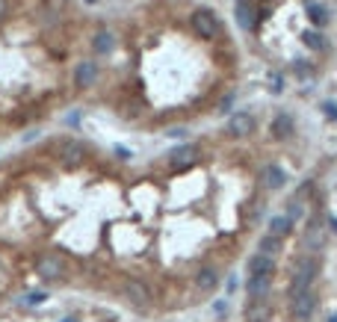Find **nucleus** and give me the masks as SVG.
<instances>
[{
	"instance_id": "obj_27",
	"label": "nucleus",
	"mask_w": 337,
	"mask_h": 322,
	"mask_svg": "<svg viewBox=\"0 0 337 322\" xmlns=\"http://www.w3.org/2000/svg\"><path fill=\"white\" fill-rule=\"evenodd\" d=\"M329 222H332V231H337V219H335V216H332V219H329Z\"/></svg>"
},
{
	"instance_id": "obj_6",
	"label": "nucleus",
	"mask_w": 337,
	"mask_h": 322,
	"mask_svg": "<svg viewBox=\"0 0 337 322\" xmlns=\"http://www.w3.org/2000/svg\"><path fill=\"white\" fill-rule=\"evenodd\" d=\"M228 130H231V136H249V133L255 130V118H252L249 112H234Z\"/></svg>"
},
{
	"instance_id": "obj_8",
	"label": "nucleus",
	"mask_w": 337,
	"mask_h": 322,
	"mask_svg": "<svg viewBox=\"0 0 337 322\" xmlns=\"http://www.w3.org/2000/svg\"><path fill=\"white\" fill-rule=\"evenodd\" d=\"M36 272H38L41 278H59V275H62V260H59V257H41V260L36 263Z\"/></svg>"
},
{
	"instance_id": "obj_24",
	"label": "nucleus",
	"mask_w": 337,
	"mask_h": 322,
	"mask_svg": "<svg viewBox=\"0 0 337 322\" xmlns=\"http://www.w3.org/2000/svg\"><path fill=\"white\" fill-rule=\"evenodd\" d=\"M9 15V0H0V21Z\"/></svg>"
},
{
	"instance_id": "obj_29",
	"label": "nucleus",
	"mask_w": 337,
	"mask_h": 322,
	"mask_svg": "<svg viewBox=\"0 0 337 322\" xmlns=\"http://www.w3.org/2000/svg\"><path fill=\"white\" fill-rule=\"evenodd\" d=\"M86 3H98V0H86Z\"/></svg>"
},
{
	"instance_id": "obj_28",
	"label": "nucleus",
	"mask_w": 337,
	"mask_h": 322,
	"mask_svg": "<svg viewBox=\"0 0 337 322\" xmlns=\"http://www.w3.org/2000/svg\"><path fill=\"white\" fill-rule=\"evenodd\" d=\"M62 322H77V320H62Z\"/></svg>"
},
{
	"instance_id": "obj_25",
	"label": "nucleus",
	"mask_w": 337,
	"mask_h": 322,
	"mask_svg": "<svg viewBox=\"0 0 337 322\" xmlns=\"http://www.w3.org/2000/svg\"><path fill=\"white\" fill-rule=\"evenodd\" d=\"M115 154H118V157H121V160H130V151H127V148H121V145H118V148H115Z\"/></svg>"
},
{
	"instance_id": "obj_1",
	"label": "nucleus",
	"mask_w": 337,
	"mask_h": 322,
	"mask_svg": "<svg viewBox=\"0 0 337 322\" xmlns=\"http://www.w3.org/2000/svg\"><path fill=\"white\" fill-rule=\"evenodd\" d=\"M314 275H317V260H314V257L299 260V263H296V272H293V281H290V296H299V293L311 290Z\"/></svg>"
},
{
	"instance_id": "obj_13",
	"label": "nucleus",
	"mask_w": 337,
	"mask_h": 322,
	"mask_svg": "<svg viewBox=\"0 0 337 322\" xmlns=\"http://www.w3.org/2000/svg\"><path fill=\"white\" fill-rule=\"evenodd\" d=\"M290 228H293V219L290 216H272V222H269V234L278 237V240H284L290 234Z\"/></svg>"
},
{
	"instance_id": "obj_14",
	"label": "nucleus",
	"mask_w": 337,
	"mask_h": 322,
	"mask_svg": "<svg viewBox=\"0 0 337 322\" xmlns=\"http://www.w3.org/2000/svg\"><path fill=\"white\" fill-rule=\"evenodd\" d=\"M216 284H219V275H216L213 269H201V272H198V278H195V287H198L201 293L216 290Z\"/></svg>"
},
{
	"instance_id": "obj_7",
	"label": "nucleus",
	"mask_w": 337,
	"mask_h": 322,
	"mask_svg": "<svg viewBox=\"0 0 337 322\" xmlns=\"http://www.w3.org/2000/svg\"><path fill=\"white\" fill-rule=\"evenodd\" d=\"M272 287V275H252L249 278V296L252 299H266Z\"/></svg>"
},
{
	"instance_id": "obj_20",
	"label": "nucleus",
	"mask_w": 337,
	"mask_h": 322,
	"mask_svg": "<svg viewBox=\"0 0 337 322\" xmlns=\"http://www.w3.org/2000/svg\"><path fill=\"white\" fill-rule=\"evenodd\" d=\"M237 15H240V27H243V30H249V27L255 24V18H252V6L246 9V3H243V0L237 3Z\"/></svg>"
},
{
	"instance_id": "obj_15",
	"label": "nucleus",
	"mask_w": 337,
	"mask_h": 322,
	"mask_svg": "<svg viewBox=\"0 0 337 322\" xmlns=\"http://www.w3.org/2000/svg\"><path fill=\"white\" fill-rule=\"evenodd\" d=\"M124 293H127L133 302H139V305H145V302L151 299L148 287H145V284H139V281H127V284H124Z\"/></svg>"
},
{
	"instance_id": "obj_2",
	"label": "nucleus",
	"mask_w": 337,
	"mask_h": 322,
	"mask_svg": "<svg viewBox=\"0 0 337 322\" xmlns=\"http://www.w3.org/2000/svg\"><path fill=\"white\" fill-rule=\"evenodd\" d=\"M192 27H195V33L201 38H216V33H219V24H216L213 12H207V9H198L192 15Z\"/></svg>"
},
{
	"instance_id": "obj_17",
	"label": "nucleus",
	"mask_w": 337,
	"mask_h": 322,
	"mask_svg": "<svg viewBox=\"0 0 337 322\" xmlns=\"http://www.w3.org/2000/svg\"><path fill=\"white\" fill-rule=\"evenodd\" d=\"M112 47H115V36H112V33H107V30H101V33L95 36V53H101V56H104V53H110Z\"/></svg>"
},
{
	"instance_id": "obj_26",
	"label": "nucleus",
	"mask_w": 337,
	"mask_h": 322,
	"mask_svg": "<svg viewBox=\"0 0 337 322\" xmlns=\"http://www.w3.org/2000/svg\"><path fill=\"white\" fill-rule=\"evenodd\" d=\"M326 112H329L332 118H337V107H335V104H326Z\"/></svg>"
},
{
	"instance_id": "obj_5",
	"label": "nucleus",
	"mask_w": 337,
	"mask_h": 322,
	"mask_svg": "<svg viewBox=\"0 0 337 322\" xmlns=\"http://www.w3.org/2000/svg\"><path fill=\"white\" fill-rule=\"evenodd\" d=\"M314 308H317V296H314L311 290H305V293L293 296V314H296V320H308Z\"/></svg>"
},
{
	"instance_id": "obj_11",
	"label": "nucleus",
	"mask_w": 337,
	"mask_h": 322,
	"mask_svg": "<svg viewBox=\"0 0 337 322\" xmlns=\"http://www.w3.org/2000/svg\"><path fill=\"white\" fill-rule=\"evenodd\" d=\"M95 77H98L95 62H80V65H77V71H74V83H77V86H92V83H95Z\"/></svg>"
},
{
	"instance_id": "obj_22",
	"label": "nucleus",
	"mask_w": 337,
	"mask_h": 322,
	"mask_svg": "<svg viewBox=\"0 0 337 322\" xmlns=\"http://www.w3.org/2000/svg\"><path fill=\"white\" fill-rule=\"evenodd\" d=\"M269 89H272L275 95H278V92L284 89V86H281V74H272V77H269Z\"/></svg>"
},
{
	"instance_id": "obj_16",
	"label": "nucleus",
	"mask_w": 337,
	"mask_h": 322,
	"mask_svg": "<svg viewBox=\"0 0 337 322\" xmlns=\"http://www.w3.org/2000/svg\"><path fill=\"white\" fill-rule=\"evenodd\" d=\"M290 133H293L290 115H275V121H272V136H275V139H287Z\"/></svg>"
},
{
	"instance_id": "obj_23",
	"label": "nucleus",
	"mask_w": 337,
	"mask_h": 322,
	"mask_svg": "<svg viewBox=\"0 0 337 322\" xmlns=\"http://www.w3.org/2000/svg\"><path fill=\"white\" fill-rule=\"evenodd\" d=\"M44 299H47V296H44V293H30V296H27V299H24V302H27V305H41V302H44Z\"/></svg>"
},
{
	"instance_id": "obj_21",
	"label": "nucleus",
	"mask_w": 337,
	"mask_h": 322,
	"mask_svg": "<svg viewBox=\"0 0 337 322\" xmlns=\"http://www.w3.org/2000/svg\"><path fill=\"white\" fill-rule=\"evenodd\" d=\"M308 15H311V21H314V24H320V27L329 21V15H326V6H317V3H311V6H308Z\"/></svg>"
},
{
	"instance_id": "obj_3",
	"label": "nucleus",
	"mask_w": 337,
	"mask_h": 322,
	"mask_svg": "<svg viewBox=\"0 0 337 322\" xmlns=\"http://www.w3.org/2000/svg\"><path fill=\"white\" fill-rule=\"evenodd\" d=\"M195 157H198V148H195V145H181V148H175V151L169 154V163H172L175 169H189V166L195 163Z\"/></svg>"
},
{
	"instance_id": "obj_18",
	"label": "nucleus",
	"mask_w": 337,
	"mask_h": 322,
	"mask_svg": "<svg viewBox=\"0 0 337 322\" xmlns=\"http://www.w3.org/2000/svg\"><path fill=\"white\" fill-rule=\"evenodd\" d=\"M302 38H305V44L314 47V50H323V47H326V38H323V33H317V30H305Z\"/></svg>"
},
{
	"instance_id": "obj_12",
	"label": "nucleus",
	"mask_w": 337,
	"mask_h": 322,
	"mask_svg": "<svg viewBox=\"0 0 337 322\" xmlns=\"http://www.w3.org/2000/svg\"><path fill=\"white\" fill-rule=\"evenodd\" d=\"M83 160V145L80 142H65L62 145V163L65 166H77Z\"/></svg>"
},
{
	"instance_id": "obj_10",
	"label": "nucleus",
	"mask_w": 337,
	"mask_h": 322,
	"mask_svg": "<svg viewBox=\"0 0 337 322\" xmlns=\"http://www.w3.org/2000/svg\"><path fill=\"white\" fill-rule=\"evenodd\" d=\"M246 320L249 322H266L269 320V305H266V299H252V305L246 308Z\"/></svg>"
},
{
	"instance_id": "obj_4",
	"label": "nucleus",
	"mask_w": 337,
	"mask_h": 322,
	"mask_svg": "<svg viewBox=\"0 0 337 322\" xmlns=\"http://www.w3.org/2000/svg\"><path fill=\"white\" fill-rule=\"evenodd\" d=\"M272 272H275V260H272V254L258 251V254L249 257V275H272Z\"/></svg>"
},
{
	"instance_id": "obj_19",
	"label": "nucleus",
	"mask_w": 337,
	"mask_h": 322,
	"mask_svg": "<svg viewBox=\"0 0 337 322\" xmlns=\"http://www.w3.org/2000/svg\"><path fill=\"white\" fill-rule=\"evenodd\" d=\"M258 249H261L263 254H275V251L281 249V240H278V237H272V234H266V237L258 243Z\"/></svg>"
},
{
	"instance_id": "obj_9",
	"label": "nucleus",
	"mask_w": 337,
	"mask_h": 322,
	"mask_svg": "<svg viewBox=\"0 0 337 322\" xmlns=\"http://www.w3.org/2000/svg\"><path fill=\"white\" fill-rule=\"evenodd\" d=\"M261 180H263V186H269V189H281V186L287 183V175H284L278 166H266L263 175H261Z\"/></svg>"
}]
</instances>
